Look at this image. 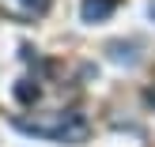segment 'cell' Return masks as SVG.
Returning a JSON list of instances; mask_svg holds the SVG:
<instances>
[{
	"label": "cell",
	"mask_w": 155,
	"mask_h": 147,
	"mask_svg": "<svg viewBox=\"0 0 155 147\" xmlns=\"http://www.w3.org/2000/svg\"><path fill=\"white\" fill-rule=\"evenodd\" d=\"M151 15H155V4H151Z\"/></svg>",
	"instance_id": "5"
},
{
	"label": "cell",
	"mask_w": 155,
	"mask_h": 147,
	"mask_svg": "<svg viewBox=\"0 0 155 147\" xmlns=\"http://www.w3.org/2000/svg\"><path fill=\"white\" fill-rule=\"evenodd\" d=\"M0 11L15 23H34L49 11V0H0Z\"/></svg>",
	"instance_id": "2"
},
{
	"label": "cell",
	"mask_w": 155,
	"mask_h": 147,
	"mask_svg": "<svg viewBox=\"0 0 155 147\" xmlns=\"http://www.w3.org/2000/svg\"><path fill=\"white\" fill-rule=\"evenodd\" d=\"M114 11H117V0H83L80 4L83 23H102V19H110Z\"/></svg>",
	"instance_id": "3"
},
{
	"label": "cell",
	"mask_w": 155,
	"mask_h": 147,
	"mask_svg": "<svg viewBox=\"0 0 155 147\" xmlns=\"http://www.w3.org/2000/svg\"><path fill=\"white\" fill-rule=\"evenodd\" d=\"M19 132H30L38 140H61V143H83L91 132L87 117L80 110H57V113H34V117H15Z\"/></svg>",
	"instance_id": "1"
},
{
	"label": "cell",
	"mask_w": 155,
	"mask_h": 147,
	"mask_svg": "<svg viewBox=\"0 0 155 147\" xmlns=\"http://www.w3.org/2000/svg\"><path fill=\"white\" fill-rule=\"evenodd\" d=\"M15 98H19V102H34V98H38V83L19 79V87H15Z\"/></svg>",
	"instance_id": "4"
}]
</instances>
